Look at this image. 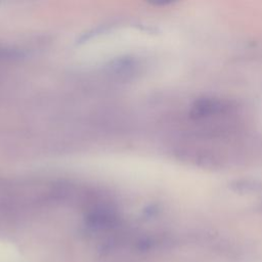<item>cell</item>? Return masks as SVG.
I'll return each instance as SVG.
<instances>
[{"label": "cell", "instance_id": "cell-1", "mask_svg": "<svg viewBox=\"0 0 262 262\" xmlns=\"http://www.w3.org/2000/svg\"><path fill=\"white\" fill-rule=\"evenodd\" d=\"M227 107L228 104L222 99L212 96H202L193 101L189 111V117L198 121L220 114Z\"/></svg>", "mask_w": 262, "mask_h": 262}, {"label": "cell", "instance_id": "cell-2", "mask_svg": "<svg viewBox=\"0 0 262 262\" xmlns=\"http://www.w3.org/2000/svg\"><path fill=\"white\" fill-rule=\"evenodd\" d=\"M229 187L232 191L239 194H250L262 191V183L252 179H236L233 180Z\"/></svg>", "mask_w": 262, "mask_h": 262}]
</instances>
